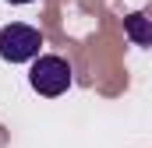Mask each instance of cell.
Returning a JSON list of instances; mask_svg holds the SVG:
<instances>
[{
	"label": "cell",
	"instance_id": "obj_2",
	"mask_svg": "<svg viewBox=\"0 0 152 148\" xmlns=\"http://www.w3.org/2000/svg\"><path fill=\"white\" fill-rule=\"evenodd\" d=\"M42 32L32 28V25H4L0 28V57L7 64H28V60H39L42 53Z\"/></svg>",
	"mask_w": 152,
	"mask_h": 148
},
{
	"label": "cell",
	"instance_id": "obj_1",
	"mask_svg": "<svg viewBox=\"0 0 152 148\" xmlns=\"http://www.w3.org/2000/svg\"><path fill=\"white\" fill-rule=\"evenodd\" d=\"M28 85L36 88L39 95L46 99H57L71 88V64L57 53H42L39 60H32V71H28Z\"/></svg>",
	"mask_w": 152,
	"mask_h": 148
},
{
	"label": "cell",
	"instance_id": "obj_4",
	"mask_svg": "<svg viewBox=\"0 0 152 148\" xmlns=\"http://www.w3.org/2000/svg\"><path fill=\"white\" fill-rule=\"evenodd\" d=\"M7 4H36V0H7Z\"/></svg>",
	"mask_w": 152,
	"mask_h": 148
},
{
	"label": "cell",
	"instance_id": "obj_3",
	"mask_svg": "<svg viewBox=\"0 0 152 148\" xmlns=\"http://www.w3.org/2000/svg\"><path fill=\"white\" fill-rule=\"evenodd\" d=\"M124 32L134 46H152V18L145 14H127L124 18Z\"/></svg>",
	"mask_w": 152,
	"mask_h": 148
}]
</instances>
